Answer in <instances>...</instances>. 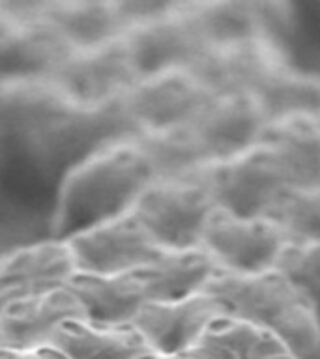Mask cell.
I'll list each match as a JSON object with an SVG mask.
<instances>
[{
  "mask_svg": "<svg viewBox=\"0 0 320 359\" xmlns=\"http://www.w3.org/2000/svg\"><path fill=\"white\" fill-rule=\"evenodd\" d=\"M152 182L154 172L135 139L95 151L62 178L55 240L129 212Z\"/></svg>",
  "mask_w": 320,
  "mask_h": 359,
  "instance_id": "obj_1",
  "label": "cell"
},
{
  "mask_svg": "<svg viewBox=\"0 0 320 359\" xmlns=\"http://www.w3.org/2000/svg\"><path fill=\"white\" fill-rule=\"evenodd\" d=\"M202 292L215 297L229 316L275 333L300 359L316 348L319 322L314 303L275 268L253 275L219 269Z\"/></svg>",
  "mask_w": 320,
  "mask_h": 359,
  "instance_id": "obj_2",
  "label": "cell"
},
{
  "mask_svg": "<svg viewBox=\"0 0 320 359\" xmlns=\"http://www.w3.org/2000/svg\"><path fill=\"white\" fill-rule=\"evenodd\" d=\"M137 135L122 97L100 107H73L25 142L45 172L64 178L95 151Z\"/></svg>",
  "mask_w": 320,
  "mask_h": 359,
  "instance_id": "obj_3",
  "label": "cell"
},
{
  "mask_svg": "<svg viewBox=\"0 0 320 359\" xmlns=\"http://www.w3.org/2000/svg\"><path fill=\"white\" fill-rule=\"evenodd\" d=\"M204 170L191 178L154 180L131 208L146 232L165 251L201 247L204 224L215 210Z\"/></svg>",
  "mask_w": 320,
  "mask_h": 359,
  "instance_id": "obj_4",
  "label": "cell"
},
{
  "mask_svg": "<svg viewBox=\"0 0 320 359\" xmlns=\"http://www.w3.org/2000/svg\"><path fill=\"white\" fill-rule=\"evenodd\" d=\"M64 241L72 252L75 271L83 273H131L154 264L165 252L133 210L81 230Z\"/></svg>",
  "mask_w": 320,
  "mask_h": 359,
  "instance_id": "obj_5",
  "label": "cell"
},
{
  "mask_svg": "<svg viewBox=\"0 0 320 359\" xmlns=\"http://www.w3.org/2000/svg\"><path fill=\"white\" fill-rule=\"evenodd\" d=\"M288 241L266 217L244 219L215 208L202 230L201 247L221 271L262 273L275 268Z\"/></svg>",
  "mask_w": 320,
  "mask_h": 359,
  "instance_id": "obj_6",
  "label": "cell"
},
{
  "mask_svg": "<svg viewBox=\"0 0 320 359\" xmlns=\"http://www.w3.org/2000/svg\"><path fill=\"white\" fill-rule=\"evenodd\" d=\"M215 208L236 217H264L286 184L274 157L255 146L227 161L210 163L204 170Z\"/></svg>",
  "mask_w": 320,
  "mask_h": 359,
  "instance_id": "obj_7",
  "label": "cell"
},
{
  "mask_svg": "<svg viewBox=\"0 0 320 359\" xmlns=\"http://www.w3.org/2000/svg\"><path fill=\"white\" fill-rule=\"evenodd\" d=\"M51 79L73 107H100L122 100L137 83L124 38L72 50Z\"/></svg>",
  "mask_w": 320,
  "mask_h": 359,
  "instance_id": "obj_8",
  "label": "cell"
},
{
  "mask_svg": "<svg viewBox=\"0 0 320 359\" xmlns=\"http://www.w3.org/2000/svg\"><path fill=\"white\" fill-rule=\"evenodd\" d=\"M212 97L189 69H173L137 81L124 105L140 135L187 126Z\"/></svg>",
  "mask_w": 320,
  "mask_h": 359,
  "instance_id": "obj_9",
  "label": "cell"
},
{
  "mask_svg": "<svg viewBox=\"0 0 320 359\" xmlns=\"http://www.w3.org/2000/svg\"><path fill=\"white\" fill-rule=\"evenodd\" d=\"M137 81L173 69H189L204 49L184 4H168L124 36Z\"/></svg>",
  "mask_w": 320,
  "mask_h": 359,
  "instance_id": "obj_10",
  "label": "cell"
},
{
  "mask_svg": "<svg viewBox=\"0 0 320 359\" xmlns=\"http://www.w3.org/2000/svg\"><path fill=\"white\" fill-rule=\"evenodd\" d=\"M285 64V56L274 38H253L238 43L204 47L189 66V72L215 97L253 94L269 73Z\"/></svg>",
  "mask_w": 320,
  "mask_h": 359,
  "instance_id": "obj_11",
  "label": "cell"
},
{
  "mask_svg": "<svg viewBox=\"0 0 320 359\" xmlns=\"http://www.w3.org/2000/svg\"><path fill=\"white\" fill-rule=\"evenodd\" d=\"M225 307L204 292L178 302H146L131 322L152 352L157 355L184 353L195 346L202 331Z\"/></svg>",
  "mask_w": 320,
  "mask_h": 359,
  "instance_id": "obj_12",
  "label": "cell"
},
{
  "mask_svg": "<svg viewBox=\"0 0 320 359\" xmlns=\"http://www.w3.org/2000/svg\"><path fill=\"white\" fill-rule=\"evenodd\" d=\"M191 128L210 163H219L255 148L266 120L253 94H227L208 101Z\"/></svg>",
  "mask_w": 320,
  "mask_h": 359,
  "instance_id": "obj_13",
  "label": "cell"
},
{
  "mask_svg": "<svg viewBox=\"0 0 320 359\" xmlns=\"http://www.w3.org/2000/svg\"><path fill=\"white\" fill-rule=\"evenodd\" d=\"M73 318H84V313L66 286L21 297L0 313V344L11 350L45 346L60 324Z\"/></svg>",
  "mask_w": 320,
  "mask_h": 359,
  "instance_id": "obj_14",
  "label": "cell"
},
{
  "mask_svg": "<svg viewBox=\"0 0 320 359\" xmlns=\"http://www.w3.org/2000/svg\"><path fill=\"white\" fill-rule=\"evenodd\" d=\"M39 13L73 50L111 43L114 39L124 38L131 28V19L124 8V2H41Z\"/></svg>",
  "mask_w": 320,
  "mask_h": 359,
  "instance_id": "obj_15",
  "label": "cell"
},
{
  "mask_svg": "<svg viewBox=\"0 0 320 359\" xmlns=\"http://www.w3.org/2000/svg\"><path fill=\"white\" fill-rule=\"evenodd\" d=\"M73 273L72 252L64 240L53 238L0 257V290L11 302L66 286Z\"/></svg>",
  "mask_w": 320,
  "mask_h": 359,
  "instance_id": "obj_16",
  "label": "cell"
},
{
  "mask_svg": "<svg viewBox=\"0 0 320 359\" xmlns=\"http://www.w3.org/2000/svg\"><path fill=\"white\" fill-rule=\"evenodd\" d=\"M73 105L53 79L0 81V137L28 140Z\"/></svg>",
  "mask_w": 320,
  "mask_h": 359,
  "instance_id": "obj_17",
  "label": "cell"
},
{
  "mask_svg": "<svg viewBox=\"0 0 320 359\" xmlns=\"http://www.w3.org/2000/svg\"><path fill=\"white\" fill-rule=\"evenodd\" d=\"M258 146L274 157L286 187H320V123L311 118H292L266 123Z\"/></svg>",
  "mask_w": 320,
  "mask_h": 359,
  "instance_id": "obj_18",
  "label": "cell"
},
{
  "mask_svg": "<svg viewBox=\"0 0 320 359\" xmlns=\"http://www.w3.org/2000/svg\"><path fill=\"white\" fill-rule=\"evenodd\" d=\"M66 288L77 297L84 320L101 325H129L146 303L145 288L135 271L118 275L75 271Z\"/></svg>",
  "mask_w": 320,
  "mask_h": 359,
  "instance_id": "obj_19",
  "label": "cell"
},
{
  "mask_svg": "<svg viewBox=\"0 0 320 359\" xmlns=\"http://www.w3.org/2000/svg\"><path fill=\"white\" fill-rule=\"evenodd\" d=\"M195 359H300L279 337L236 316H218L187 350Z\"/></svg>",
  "mask_w": 320,
  "mask_h": 359,
  "instance_id": "obj_20",
  "label": "cell"
},
{
  "mask_svg": "<svg viewBox=\"0 0 320 359\" xmlns=\"http://www.w3.org/2000/svg\"><path fill=\"white\" fill-rule=\"evenodd\" d=\"M49 344L66 359H148L152 348L133 325H101L84 318L66 320Z\"/></svg>",
  "mask_w": 320,
  "mask_h": 359,
  "instance_id": "obj_21",
  "label": "cell"
},
{
  "mask_svg": "<svg viewBox=\"0 0 320 359\" xmlns=\"http://www.w3.org/2000/svg\"><path fill=\"white\" fill-rule=\"evenodd\" d=\"M218 264L202 247L165 251L156 262L135 271L145 288L146 302H178L202 292L218 273Z\"/></svg>",
  "mask_w": 320,
  "mask_h": 359,
  "instance_id": "obj_22",
  "label": "cell"
},
{
  "mask_svg": "<svg viewBox=\"0 0 320 359\" xmlns=\"http://www.w3.org/2000/svg\"><path fill=\"white\" fill-rule=\"evenodd\" d=\"M184 11L202 47L238 43L253 38H274L268 15H264L257 4L191 2L184 4Z\"/></svg>",
  "mask_w": 320,
  "mask_h": 359,
  "instance_id": "obj_23",
  "label": "cell"
},
{
  "mask_svg": "<svg viewBox=\"0 0 320 359\" xmlns=\"http://www.w3.org/2000/svg\"><path fill=\"white\" fill-rule=\"evenodd\" d=\"M253 97L266 123L292 118H320V79L291 69L286 64L269 73L255 88Z\"/></svg>",
  "mask_w": 320,
  "mask_h": 359,
  "instance_id": "obj_24",
  "label": "cell"
},
{
  "mask_svg": "<svg viewBox=\"0 0 320 359\" xmlns=\"http://www.w3.org/2000/svg\"><path fill=\"white\" fill-rule=\"evenodd\" d=\"M135 142L145 154L154 180L191 178L210 165L191 123L140 133L135 137Z\"/></svg>",
  "mask_w": 320,
  "mask_h": 359,
  "instance_id": "obj_25",
  "label": "cell"
},
{
  "mask_svg": "<svg viewBox=\"0 0 320 359\" xmlns=\"http://www.w3.org/2000/svg\"><path fill=\"white\" fill-rule=\"evenodd\" d=\"M264 217L283 232L288 243L320 241V187H285Z\"/></svg>",
  "mask_w": 320,
  "mask_h": 359,
  "instance_id": "obj_26",
  "label": "cell"
},
{
  "mask_svg": "<svg viewBox=\"0 0 320 359\" xmlns=\"http://www.w3.org/2000/svg\"><path fill=\"white\" fill-rule=\"evenodd\" d=\"M275 269L311 302H320V241L286 243Z\"/></svg>",
  "mask_w": 320,
  "mask_h": 359,
  "instance_id": "obj_27",
  "label": "cell"
},
{
  "mask_svg": "<svg viewBox=\"0 0 320 359\" xmlns=\"http://www.w3.org/2000/svg\"><path fill=\"white\" fill-rule=\"evenodd\" d=\"M0 359H66L56 348L51 344L38 348H28V350H11V348H2L0 350Z\"/></svg>",
  "mask_w": 320,
  "mask_h": 359,
  "instance_id": "obj_28",
  "label": "cell"
},
{
  "mask_svg": "<svg viewBox=\"0 0 320 359\" xmlns=\"http://www.w3.org/2000/svg\"><path fill=\"white\" fill-rule=\"evenodd\" d=\"M148 359H195V358H193L189 352H184V353H174V355H157V353H154V355H150Z\"/></svg>",
  "mask_w": 320,
  "mask_h": 359,
  "instance_id": "obj_29",
  "label": "cell"
},
{
  "mask_svg": "<svg viewBox=\"0 0 320 359\" xmlns=\"http://www.w3.org/2000/svg\"><path fill=\"white\" fill-rule=\"evenodd\" d=\"M316 122H319V123H320V118H319V120H316Z\"/></svg>",
  "mask_w": 320,
  "mask_h": 359,
  "instance_id": "obj_30",
  "label": "cell"
},
{
  "mask_svg": "<svg viewBox=\"0 0 320 359\" xmlns=\"http://www.w3.org/2000/svg\"><path fill=\"white\" fill-rule=\"evenodd\" d=\"M0 350H2V344H0Z\"/></svg>",
  "mask_w": 320,
  "mask_h": 359,
  "instance_id": "obj_31",
  "label": "cell"
}]
</instances>
